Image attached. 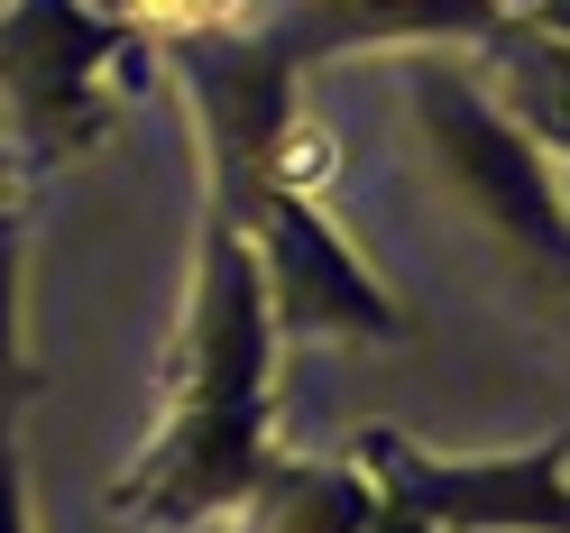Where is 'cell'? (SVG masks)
Wrapping results in <instances>:
<instances>
[{"instance_id":"obj_1","label":"cell","mask_w":570,"mask_h":533,"mask_svg":"<svg viewBox=\"0 0 570 533\" xmlns=\"http://www.w3.org/2000/svg\"><path fill=\"white\" fill-rule=\"evenodd\" d=\"M267 423H276V323L258 295V258L222 211H203L194 286L157 377V433L101 487V515L138 533H194L230 515L276 451Z\"/></svg>"},{"instance_id":"obj_2","label":"cell","mask_w":570,"mask_h":533,"mask_svg":"<svg viewBox=\"0 0 570 533\" xmlns=\"http://www.w3.org/2000/svg\"><path fill=\"white\" fill-rule=\"evenodd\" d=\"M396 92H405V129H414L423 166L442 175V194L507 248V267L524 276V295L543 313H561V276H570L561 157L488 92V75H470V65H451L433 47L405 56Z\"/></svg>"},{"instance_id":"obj_3","label":"cell","mask_w":570,"mask_h":533,"mask_svg":"<svg viewBox=\"0 0 570 533\" xmlns=\"http://www.w3.org/2000/svg\"><path fill=\"white\" fill-rule=\"evenodd\" d=\"M148 75L157 56L92 0H0V203L83 166Z\"/></svg>"},{"instance_id":"obj_4","label":"cell","mask_w":570,"mask_h":533,"mask_svg":"<svg viewBox=\"0 0 570 533\" xmlns=\"http://www.w3.org/2000/svg\"><path fill=\"white\" fill-rule=\"evenodd\" d=\"M203 211H222V221L248 239L276 349L285 340H360V349H405L414 340V313L386 295L368 276V258L332 230L323 194H304V185L276 175V157L203 175Z\"/></svg>"},{"instance_id":"obj_5","label":"cell","mask_w":570,"mask_h":533,"mask_svg":"<svg viewBox=\"0 0 570 533\" xmlns=\"http://www.w3.org/2000/svg\"><path fill=\"white\" fill-rule=\"evenodd\" d=\"M341 460L377 496L414 506L433 533H570L561 433H533L524 451H488V460H442V451L405 442L396 423H360Z\"/></svg>"},{"instance_id":"obj_6","label":"cell","mask_w":570,"mask_h":533,"mask_svg":"<svg viewBox=\"0 0 570 533\" xmlns=\"http://www.w3.org/2000/svg\"><path fill=\"white\" fill-rule=\"evenodd\" d=\"M239 533H360L368 515V478L350 470V460H276L248 478L239 496Z\"/></svg>"},{"instance_id":"obj_7","label":"cell","mask_w":570,"mask_h":533,"mask_svg":"<svg viewBox=\"0 0 570 533\" xmlns=\"http://www.w3.org/2000/svg\"><path fill=\"white\" fill-rule=\"evenodd\" d=\"M101 19H120L138 47H194V38H239L258 19V0H92Z\"/></svg>"},{"instance_id":"obj_8","label":"cell","mask_w":570,"mask_h":533,"mask_svg":"<svg viewBox=\"0 0 570 533\" xmlns=\"http://www.w3.org/2000/svg\"><path fill=\"white\" fill-rule=\"evenodd\" d=\"M19 230H28V203H0V423H19V405H28V349H19Z\"/></svg>"},{"instance_id":"obj_9","label":"cell","mask_w":570,"mask_h":533,"mask_svg":"<svg viewBox=\"0 0 570 533\" xmlns=\"http://www.w3.org/2000/svg\"><path fill=\"white\" fill-rule=\"evenodd\" d=\"M0 533H28V470H19V423H0Z\"/></svg>"},{"instance_id":"obj_10","label":"cell","mask_w":570,"mask_h":533,"mask_svg":"<svg viewBox=\"0 0 570 533\" xmlns=\"http://www.w3.org/2000/svg\"><path fill=\"white\" fill-rule=\"evenodd\" d=\"M360 533H433V524H423L414 506H396V496H377V487H368V515H360Z\"/></svg>"}]
</instances>
